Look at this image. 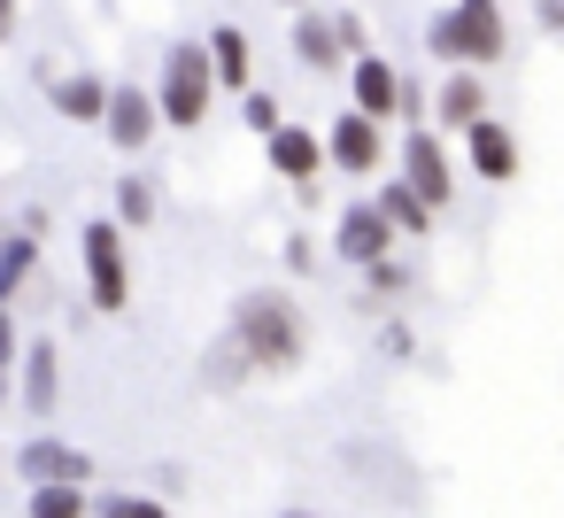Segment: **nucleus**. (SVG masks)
<instances>
[{
    "label": "nucleus",
    "mask_w": 564,
    "mask_h": 518,
    "mask_svg": "<svg viewBox=\"0 0 564 518\" xmlns=\"http://www.w3.org/2000/svg\"><path fill=\"white\" fill-rule=\"evenodd\" d=\"M232 364H263V371H286L302 364V317L286 294H248L240 317H232Z\"/></svg>",
    "instance_id": "1"
},
{
    "label": "nucleus",
    "mask_w": 564,
    "mask_h": 518,
    "mask_svg": "<svg viewBox=\"0 0 564 518\" xmlns=\"http://www.w3.org/2000/svg\"><path fill=\"white\" fill-rule=\"evenodd\" d=\"M101 125H109V140H117L124 155H140V148L155 140V125H163V117H155V101H148L140 86H109V109H101Z\"/></svg>",
    "instance_id": "5"
},
{
    "label": "nucleus",
    "mask_w": 564,
    "mask_h": 518,
    "mask_svg": "<svg viewBox=\"0 0 564 518\" xmlns=\"http://www.w3.org/2000/svg\"><path fill=\"white\" fill-rule=\"evenodd\" d=\"M86 279H94V310H124L132 279H124V225H86Z\"/></svg>",
    "instance_id": "4"
},
{
    "label": "nucleus",
    "mask_w": 564,
    "mask_h": 518,
    "mask_svg": "<svg viewBox=\"0 0 564 518\" xmlns=\"http://www.w3.org/2000/svg\"><path fill=\"white\" fill-rule=\"evenodd\" d=\"M32 271V240H9V248H0V302H9L17 294V279Z\"/></svg>",
    "instance_id": "21"
},
{
    "label": "nucleus",
    "mask_w": 564,
    "mask_h": 518,
    "mask_svg": "<svg viewBox=\"0 0 564 518\" xmlns=\"http://www.w3.org/2000/svg\"><path fill=\"white\" fill-rule=\"evenodd\" d=\"M333 40H340V47H356V55H364V24H356V17H333Z\"/></svg>",
    "instance_id": "24"
},
{
    "label": "nucleus",
    "mask_w": 564,
    "mask_h": 518,
    "mask_svg": "<svg viewBox=\"0 0 564 518\" xmlns=\"http://www.w3.org/2000/svg\"><path fill=\"white\" fill-rule=\"evenodd\" d=\"M17 364V325H9V310H0V371Z\"/></svg>",
    "instance_id": "25"
},
{
    "label": "nucleus",
    "mask_w": 564,
    "mask_h": 518,
    "mask_svg": "<svg viewBox=\"0 0 564 518\" xmlns=\"http://www.w3.org/2000/svg\"><path fill=\"white\" fill-rule=\"evenodd\" d=\"M117 217H124V225H148V217H155V194H148L140 179H124V186H117Z\"/></svg>",
    "instance_id": "20"
},
{
    "label": "nucleus",
    "mask_w": 564,
    "mask_h": 518,
    "mask_svg": "<svg viewBox=\"0 0 564 518\" xmlns=\"http://www.w3.org/2000/svg\"><path fill=\"white\" fill-rule=\"evenodd\" d=\"M402 186H410L425 209H441V202H448V155H441V140H433V132H410V148H402Z\"/></svg>",
    "instance_id": "6"
},
{
    "label": "nucleus",
    "mask_w": 564,
    "mask_h": 518,
    "mask_svg": "<svg viewBox=\"0 0 564 518\" xmlns=\"http://www.w3.org/2000/svg\"><path fill=\"white\" fill-rule=\"evenodd\" d=\"M202 55H209V78H225V86H248V32H240V24H217Z\"/></svg>",
    "instance_id": "12"
},
{
    "label": "nucleus",
    "mask_w": 564,
    "mask_h": 518,
    "mask_svg": "<svg viewBox=\"0 0 564 518\" xmlns=\"http://www.w3.org/2000/svg\"><path fill=\"white\" fill-rule=\"evenodd\" d=\"M32 518H86V487H40Z\"/></svg>",
    "instance_id": "19"
},
{
    "label": "nucleus",
    "mask_w": 564,
    "mask_h": 518,
    "mask_svg": "<svg viewBox=\"0 0 564 518\" xmlns=\"http://www.w3.org/2000/svg\"><path fill=\"white\" fill-rule=\"evenodd\" d=\"M394 109H402V78L387 71V55H356V117L387 125Z\"/></svg>",
    "instance_id": "8"
},
{
    "label": "nucleus",
    "mask_w": 564,
    "mask_h": 518,
    "mask_svg": "<svg viewBox=\"0 0 564 518\" xmlns=\"http://www.w3.org/2000/svg\"><path fill=\"white\" fill-rule=\"evenodd\" d=\"M333 163L340 171H371L379 163V125L371 117H340L333 125Z\"/></svg>",
    "instance_id": "11"
},
{
    "label": "nucleus",
    "mask_w": 564,
    "mask_h": 518,
    "mask_svg": "<svg viewBox=\"0 0 564 518\" xmlns=\"http://www.w3.org/2000/svg\"><path fill=\"white\" fill-rule=\"evenodd\" d=\"M294 9H302V0H294Z\"/></svg>",
    "instance_id": "28"
},
{
    "label": "nucleus",
    "mask_w": 564,
    "mask_h": 518,
    "mask_svg": "<svg viewBox=\"0 0 564 518\" xmlns=\"http://www.w3.org/2000/svg\"><path fill=\"white\" fill-rule=\"evenodd\" d=\"M479 109H487L479 78H471V71H448V86H441V117H448V125H479Z\"/></svg>",
    "instance_id": "16"
},
{
    "label": "nucleus",
    "mask_w": 564,
    "mask_h": 518,
    "mask_svg": "<svg viewBox=\"0 0 564 518\" xmlns=\"http://www.w3.org/2000/svg\"><path fill=\"white\" fill-rule=\"evenodd\" d=\"M55 109L78 117V125H94V117L109 109V86H101V78H63V86H55Z\"/></svg>",
    "instance_id": "15"
},
{
    "label": "nucleus",
    "mask_w": 564,
    "mask_h": 518,
    "mask_svg": "<svg viewBox=\"0 0 564 518\" xmlns=\"http://www.w3.org/2000/svg\"><path fill=\"white\" fill-rule=\"evenodd\" d=\"M271 163H279L286 179H302V186H310V171L325 163V148H317L310 132H294V125H279V132H271Z\"/></svg>",
    "instance_id": "13"
},
{
    "label": "nucleus",
    "mask_w": 564,
    "mask_h": 518,
    "mask_svg": "<svg viewBox=\"0 0 564 518\" xmlns=\"http://www.w3.org/2000/svg\"><path fill=\"white\" fill-rule=\"evenodd\" d=\"M294 55H302L310 71H333V63H340V40H333V17H302V24H294Z\"/></svg>",
    "instance_id": "14"
},
{
    "label": "nucleus",
    "mask_w": 564,
    "mask_h": 518,
    "mask_svg": "<svg viewBox=\"0 0 564 518\" xmlns=\"http://www.w3.org/2000/svg\"><path fill=\"white\" fill-rule=\"evenodd\" d=\"M371 209H379L387 225H402V233H425V217H433V209H425V202H417L410 186H387V194H379Z\"/></svg>",
    "instance_id": "18"
},
{
    "label": "nucleus",
    "mask_w": 564,
    "mask_h": 518,
    "mask_svg": "<svg viewBox=\"0 0 564 518\" xmlns=\"http://www.w3.org/2000/svg\"><path fill=\"white\" fill-rule=\"evenodd\" d=\"M286 518H310V510H286Z\"/></svg>",
    "instance_id": "27"
},
{
    "label": "nucleus",
    "mask_w": 564,
    "mask_h": 518,
    "mask_svg": "<svg viewBox=\"0 0 564 518\" xmlns=\"http://www.w3.org/2000/svg\"><path fill=\"white\" fill-rule=\"evenodd\" d=\"M0 40H17V0H0Z\"/></svg>",
    "instance_id": "26"
},
{
    "label": "nucleus",
    "mask_w": 564,
    "mask_h": 518,
    "mask_svg": "<svg viewBox=\"0 0 564 518\" xmlns=\"http://www.w3.org/2000/svg\"><path fill=\"white\" fill-rule=\"evenodd\" d=\"M17 464H24V479H40V487H86V479H94V456H86V449H63V441H32Z\"/></svg>",
    "instance_id": "7"
},
{
    "label": "nucleus",
    "mask_w": 564,
    "mask_h": 518,
    "mask_svg": "<svg viewBox=\"0 0 564 518\" xmlns=\"http://www.w3.org/2000/svg\"><path fill=\"white\" fill-rule=\"evenodd\" d=\"M248 125H256V132H279V101H271V94H248Z\"/></svg>",
    "instance_id": "23"
},
{
    "label": "nucleus",
    "mask_w": 564,
    "mask_h": 518,
    "mask_svg": "<svg viewBox=\"0 0 564 518\" xmlns=\"http://www.w3.org/2000/svg\"><path fill=\"white\" fill-rule=\"evenodd\" d=\"M209 94H217V78H209V55L202 47H171V63H163V125H202L209 117Z\"/></svg>",
    "instance_id": "3"
},
{
    "label": "nucleus",
    "mask_w": 564,
    "mask_h": 518,
    "mask_svg": "<svg viewBox=\"0 0 564 518\" xmlns=\"http://www.w3.org/2000/svg\"><path fill=\"white\" fill-rule=\"evenodd\" d=\"M101 510H109V518H171V510H163V503H148V495H109Z\"/></svg>",
    "instance_id": "22"
},
{
    "label": "nucleus",
    "mask_w": 564,
    "mask_h": 518,
    "mask_svg": "<svg viewBox=\"0 0 564 518\" xmlns=\"http://www.w3.org/2000/svg\"><path fill=\"white\" fill-rule=\"evenodd\" d=\"M387 240H394V225H387L371 202L340 217V256H348V263H387Z\"/></svg>",
    "instance_id": "10"
},
{
    "label": "nucleus",
    "mask_w": 564,
    "mask_h": 518,
    "mask_svg": "<svg viewBox=\"0 0 564 518\" xmlns=\"http://www.w3.org/2000/svg\"><path fill=\"white\" fill-rule=\"evenodd\" d=\"M24 402H32V410H55V348H47V341L24 356Z\"/></svg>",
    "instance_id": "17"
},
{
    "label": "nucleus",
    "mask_w": 564,
    "mask_h": 518,
    "mask_svg": "<svg viewBox=\"0 0 564 518\" xmlns=\"http://www.w3.org/2000/svg\"><path fill=\"white\" fill-rule=\"evenodd\" d=\"M433 55L456 63V71H479V63H502L510 55V32H502V9L495 0H456V9L433 24Z\"/></svg>",
    "instance_id": "2"
},
{
    "label": "nucleus",
    "mask_w": 564,
    "mask_h": 518,
    "mask_svg": "<svg viewBox=\"0 0 564 518\" xmlns=\"http://www.w3.org/2000/svg\"><path fill=\"white\" fill-rule=\"evenodd\" d=\"M464 132H471V171L495 179V186H510V179H518V140H510L495 117H479V125H464Z\"/></svg>",
    "instance_id": "9"
}]
</instances>
